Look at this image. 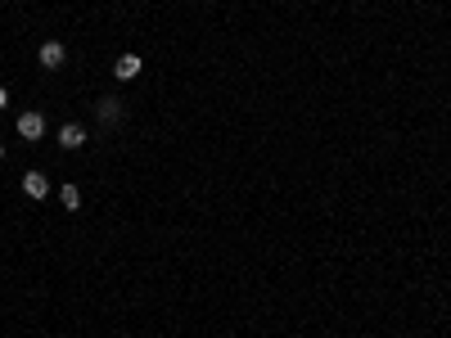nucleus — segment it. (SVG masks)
<instances>
[{
	"instance_id": "nucleus-1",
	"label": "nucleus",
	"mask_w": 451,
	"mask_h": 338,
	"mask_svg": "<svg viewBox=\"0 0 451 338\" xmlns=\"http://www.w3.org/2000/svg\"><path fill=\"white\" fill-rule=\"evenodd\" d=\"M36 59H41V68H45V72H54V68H63V59H68V50H63V41H41Z\"/></svg>"
},
{
	"instance_id": "nucleus-5",
	"label": "nucleus",
	"mask_w": 451,
	"mask_h": 338,
	"mask_svg": "<svg viewBox=\"0 0 451 338\" xmlns=\"http://www.w3.org/2000/svg\"><path fill=\"white\" fill-rule=\"evenodd\" d=\"M95 113H100V122H122V100H113V95H104L100 104H95Z\"/></svg>"
},
{
	"instance_id": "nucleus-9",
	"label": "nucleus",
	"mask_w": 451,
	"mask_h": 338,
	"mask_svg": "<svg viewBox=\"0 0 451 338\" xmlns=\"http://www.w3.org/2000/svg\"><path fill=\"white\" fill-rule=\"evenodd\" d=\"M0 158H5V144H0Z\"/></svg>"
},
{
	"instance_id": "nucleus-4",
	"label": "nucleus",
	"mask_w": 451,
	"mask_h": 338,
	"mask_svg": "<svg viewBox=\"0 0 451 338\" xmlns=\"http://www.w3.org/2000/svg\"><path fill=\"white\" fill-rule=\"evenodd\" d=\"M23 194L27 199H45V194H50V180H45L41 171H27V176H23Z\"/></svg>"
},
{
	"instance_id": "nucleus-3",
	"label": "nucleus",
	"mask_w": 451,
	"mask_h": 338,
	"mask_svg": "<svg viewBox=\"0 0 451 338\" xmlns=\"http://www.w3.org/2000/svg\"><path fill=\"white\" fill-rule=\"evenodd\" d=\"M140 68H145V59H140V54H118L113 77H118V82H131V77H140Z\"/></svg>"
},
{
	"instance_id": "nucleus-2",
	"label": "nucleus",
	"mask_w": 451,
	"mask_h": 338,
	"mask_svg": "<svg viewBox=\"0 0 451 338\" xmlns=\"http://www.w3.org/2000/svg\"><path fill=\"white\" fill-rule=\"evenodd\" d=\"M18 135H23L27 144H36V140L45 135V118H41V113H32V109H27L23 118H18Z\"/></svg>"
},
{
	"instance_id": "nucleus-7",
	"label": "nucleus",
	"mask_w": 451,
	"mask_h": 338,
	"mask_svg": "<svg viewBox=\"0 0 451 338\" xmlns=\"http://www.w3.org/2000/svg\"><path fill=\"white\" fill-rule=\"evenodd\" d=\"M59 203H63L68 212H82V190H77V185H63V190H59Z\"/></svg>"
},
{
	"instance_id": "nucleus-8",
	"label": "nucleus",
	"mask_w": 451,
	"mask_h": 338,
	"mask_svg": "<svg viewBox=\"0 0 451 338\" xmlns=\"http://www.w3.org/2000/svg\"><path fill=\"white\" fill-rule=\"evenodd\" d=\"M9 109V91H5V86H0V113H5Z\"/></svg>"
},
{
	"instance_id": "nucleus-6",
	"label": "nucleus",
	"mask_w": 451,
	"mask_h": 338,
	"mask_svg": "<svg viewBox=\"0 0 451 338\" xmlns=\"http://www.w3.org/2000/svg\"><path fill=\"white\" fill-rule=\"evenodd\" d=\"M86 144V131L77 127V122H68V127H59V149H82Z\"/></svg>"
}]
</instances>
